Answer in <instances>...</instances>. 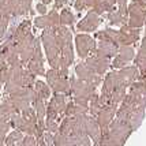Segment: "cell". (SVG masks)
Segmentation results:
<instances>
[{
	"instance_id": "1",
	"label": "cell",
	"mask_w": 146,
	"mask_h": 146,
	"mask_svg": "<svg viewBox=\"0 0 146 146\" xmlns=\"http://www.w3.org/2000/svg\"><path fill=\"white\" fill-rule=\"evenodd\" d=\"M138 78H139V72H138V68L135 66H130V67L126 66V67L119 68L113 72H109L108 75L105 76V79L102 81L100 97H102L105 101H108V97L115 89H119V88L128 89V86L134 81H137Z\"/></svg>"
},
{
	"instance_id": "2",
	"label": "cell",
	"mask_w": 146,
	"mask_h": 146,
	"mask_svg": "<svg viewBox=\"0 0 146 146\" xmlns=\"http://www.w3.org/2000/svg\"><path fill=\"white\" fill-rule=\"evenodd\" d=\"M53 37L60 49V68H68L74 63V45H72V33L67 26L59 25L52 27Z\"/></svg>"
},
{
	"instance_id": "3",
	"label": "cell",
	"mask_w": 146,
	"mask_h": 146,
	"mask_svg": "<svg viewBox=\"0 0 146 146\" xmlns=\"http://www.w3.org/2000/svg\"><path fill=\"white\" fill-rule=\"evenodd\" d=\"M97 88L90 83L81 81L75 76L70 78V93L74 96V102L82 107H88L90 100L94 97Z\"/></svg>"
},
{
	"instance_id": "4",
	"label": "cell",
	"mask_w": 146,
	"mask_h": 146,
	"mask_svg": "<svg viewBox=\"0 0 146 146\" xmlns=\"http://www.w3.org/2000/svg\"><path fill=\"white\" fill-rule=\"evenodd\" d=\"M46 81L49 89L53 90V93H62L66 96L71 94L68 68H51L46 71Z\"/></svg>"
},
{
	"instance_id": "5",
	"label": "cell",
	"mask_w": 146,
	"mask_h": 146,
	"mask_svg": "<svg viewBox=\"0 0 146 146\" xmlns=\"http://www.w3.org/2000/svg\"><path fill=\"white\" fill-rule=\"evenodd\" d=\"M41 41L44 45L48 63L51 64L52 68H60V49L53 37L52 29H44V32L41 34Z\"/></svg>"
},
{
	"instance_id": "6",
	"label": "cell",
	"mask_w": 146,
	"mask_h": 146,
	"mask_svg": "<svg viewBox=\"0 0 146 146\" xmlns=\"http://www.w3.org/2000/svg\"><path fill=\"white\" fill-rule=\"evenodd\" d=\"M146 21V0H131L127 8V25L141 29Z\"/></svg>"
},
{
	"instance_id": "7",
	"label": "cell",
	"mask_w": 146,
	"mask_h": 146,
	"mask_svg": "<svg viewBox=\"0 0 146 146\" xmlns=\"http://www.w3.org/2000/svg\"><path fill=\"white\" fill-rule=\"evenodd\" d=\"M36 92L33 89V86L29 88H22V89L17 90L10 94L8 100L13 102V105L17 108V111H22V109L30 107V104H33V101L36 100Z\"/></svg>"
},
{
	"instance_id": "8",
	"label": "cell",
	"mask_w": 146,
	"mask_h": 146,
	"mask_svg": "<svg viewBox=\"0 0 146 146\" xmlns=\"http://www.w3.org/2000/svg\"><path fill=\"white\" fill-rule=\"evenodd\" d=\"M29 71H32L34 75H44V57H42V51H41V42L40 40L36 38V44H34V52H33L30 60L25 66Z\"/></svg>"
},
{
	"instance_id": "9",
	"label": "cell",
	"mask_w": 146,
	"mask_h": 146,
	"mask_svg": "<svg viewBox=\"0 0 146 146\" xmlns=\"http://www.w3.org/2000/svg\"><path fill=\"white\" fill-rule=\"evenodd\" d=\"M96 40L93 37H90L89 34H76L75 36V48L78 56L86 59L90 56L96 49Z\"/></svg>"
},
{
	"instance_id": "10",
	"label": "cell",
	"mask_w": 146,
	"mask_h": 146,
	"mask_svg": "<svg viewBox=\"0 0 146 146\" xmlns=\"http://www.w3.org/2000/svg\"><path fill=\"white\" fill-rule=\"evenodd\" d=\"M66 108V94L62 93H55V96L51 98V101L46 107V120H56L59 115H62Z\"/></svg>"
},
{
	"instance_id": "11",
	"label": "cell",
	"mask_w": 146,
	"mask_h": 146,
	"mask_svg": "<svg viewBox=\"0 0 146 146\" xmlns=\"http://www.w3.org/2000/svg\"><path fill=\"white\" fill-rule=\"evenodd\" d=\"M75 75H76L78 79L85 81V82L90 83V85H93V86H96V88H97V86H100V83L102 82L101 75L96 74L90 67H88V66L85 64V62L75 66Z\"/></svg>"
},
{
	"instance_id": "12",
	"label": "cell",
	"mask_w": 146,
	"mask_h": 146,
	"mask_svg": "<svg viewBox=\"0 0 146 146\" xmlns=\"http://www.w3.org/2000/svg\"><path fill=\"white\" fill-rule=\"evenodd\" d=\"M134 57H135V52H134L133 46H130V45H121V46H119L117 53H116V56H115L113 62H112L111 66L113 67L115 70L123 68V67H126L133 60Z\"/></svg>"
},
{
	"instance_id": "13",
	"label": "cell",
	"mask_w": 146,
	"mask_h": 146,
	"mask_svg": "<svg viewBox=\"0 0 146 146\" xmlns=\"http://www.w3.org/2000/svg\"><path fill=\"white\" fill-rule=\"evenodd\" d=\"M139 40V29L128 26L127 23L121 25L119 30V46L121 45H131Z\"/></svg>"
},
{
	"instance_id": "14",
	"label": "cell",
	"mask_w": 146,
	"mask_h": 146,
	"mask_svg": "<svg viewBox=\"0 0 146 146\" xmlns=\"http://www.w3.org/2000/svg\"><path fill=\"white\" fill-rule=\"evenodd\" d=\"M85 64L90 67L92 70L94 71L96 74H98V75H104L108 68L111 67V63H109L108 59H104V57H100L97 56V55H90V56L86 57V62Z\"/></svg>"
},
{
	"instance_id": "15",
	"label": "cell",
	"mask_w": 146,
	"mask_h": 146,
	"mask_svg": "<svg viewBox=\"0 0 146 146\" xmlns=\"http://www.w3.org/2000/svg\"><path fill=\"white\" fill-rule=\"evenodd\" d=\"M59 25H60V18L55 10H52L49 14H44L34 19V26L38 29H52Z\"/></svg>"
},
{
	"instance_id": "16",
	"label": "cell",
	"mask_w": 146,
	"mask_h": 146,
	"mask_svg": "<svg viewBox=\"0 0 146 146\" xmlns=\"http://www.w3.org/2000/svg\"><path fill=\"white\" fill-rule=\"evenodd\" d=\"M101 23V19H100V15H97L96 13H93L92 10H89V13L86 14V17L76 25V29L78 32H93L96 30Z\"/></svg>"
},
{
	"instance_id": "17",
	"label": "cell",
	"mask_w": 146,
	"mask_h": 146,
	"mask_svg": "<svg viewBox=\"0 0 146 146\" xmlns=\"http://www.w3.org/2000/svg\"><path fill=\"white\" fill-rule=\"evenodd\" d=\"M117 49L119 46L113 42H109V41H100L98 44L96 45V49H94V55L100 57H104V59H111V57H115L116 53H117Z\"/></svg>"
},
{
	"instance_id": "18",
	"label": "cell",
	"mask_w": 146,
	"mask_h": 146,
	"mask_svg": "<svg viewBox=\"0 0 146 146\" xmlns=\"http://www.w3.org/2000/svg\"><path fill=\"white\" fill-rule=\"evenodd\" d=\"M116 109H117V105H113V104H105L102 107V109L97 113V123L100 124V127L105 128L108 126L113 115L116 113Z\"/></svg>"
},
{
	"instance_id": "19",
	"label": "cell",
	"mask_w": 146,
	"mask_h": 146,
	"mask_svg": "<svg viewBox=\"0 0 146 146\" xmlns=\"http://www.w3.org/2000/svg\"><path fill=\"white\" fill-rule=\"evenodd\" d=\"M115 3H116V0H98L94 4V7L92 8V11L96 13L97 15L107 14L115 8Z\"/></svg>"
},
{
	"instance_id": "20",
	"label": "cell",
	"mask_w": 146,
	"mask_h": 146,
	"mask_svg": "<svg viewBox=\"0 0 146 146\" xmlns=\"http://www.w3.org/2000/svg\"><path fill=\"white\" fill-rule=\"evenodd\" d=\"M33 89L36 92V96L40 97V98H42V100H48L49 96H51L49 86H48L46 83H44L42 81H36L34 85H33Z\"/></svg>"
},
{
	"instance_id": "21",
	"label": "cell",
	"mask_w": 146,
	"mask_h": 146,
	"mask_svg": "<svg viewBox=\"0 0 146 146\" xmlns=\"http://www.w3.org/2000/svg\"><path fill=\"white\" fill-rule=\"evenodd\" d=\"M86 111H88V107L78 105V104H75V102L72 101V102H68V104L66 105L63 115H66V116H76V115L86 113Z\"/></svg>"
},
{
	"instance_id": "22",
	"label": "cell",
	"mask_w": 146,
	"mask_h": 146,
	"mask_svg": "<svg viewBox=\"0 0 146 146\" xmlns=\"http://www.w3.org/2000/svg\"><path fill=\"white\" fill-rule=\"evenodd\" d=\"M107 19L109 21V23L113 26H121V25H124V23H127V19L123 18L120 14L117 13V10H115V8L112 11L107 13Z\"/></svg>"
},
{
	"instance_id": "23",
	"label": "cell",
	"mask_w": 146,
	"mask_h": 146,
	"mask_svg": "<svg viewBox=\"0 0 146 146\" xmlns=\"http://www.w3.org/2000/svg\"><path fill=\"white\" fill-rule=\"evenodd\" d=\"M33 105H34L36 115H37V120H42V119H44V116H45V112H46L45 100L40 98V97H36V100L33 101Z\"/></svg>"
},
{
	"instance_id": "24",
	"label": "cell",
	"mask_w": 146,
	"mask_h": 146,
	"mask_svg": "<svg viewBox=\"0 0 146 146\" xmlns=\"http://www.w3.org/2000/svg\"><path fill=\"white\" fill-rule=\"evenodd\" d=\"M59 18H60V25L63 26H71L75 22V17H74L72 11L68 10V8H63L60 15H59Z\"/></svg>"
},
{
	"instance_id": "25",
	"label": "cell",
	"mask_w": 146,
	"mask_h": 146,
	"mask_svg": "<svg viewBox=\"0 0 146 146\" xmlns=\"http://www.w3.org/2000/svg\"><path fill=\"white\" fill-rule=\"evenodd\" d=\"M97 1L98 0H75L74 6H75V10L82 11V10H86V8H93Z\"/></svg>"
},
{
	"instance_id": "26",
	"label": "cell",
	"mask_w": 146,
	"mask_h": 146,
	"mask_svg": "<svg viewBox=\"0 0 146 146\" xmlns=\"http://www.w3.org/2000/svg\"><path fill=\"white\" fill-rule=\"evenodd\" d=\"M117 3V13L120 14L124 19H127V8H128V0H116Z\"/></svg>"
},
{
	"instance_id": "27",
	"label": "cell",
	"mask_w": 146,
	"mask_h": 146,
	"mask_svg": "<svg viewBox=\"0 0 146 146\" xmlns=\"http://www.w3.org/2000/svg\"><path fill=\"white\" fill-rule=\"evenodd\" d=\"M8 21H10V18H8V17L0 15V40L3 38V36H4V34H6L7 26H8Z\"/></svg>"
},
{
	"instance_id": "28",
	"label": "cell",
	"mask_w": 146,
	"mask_h": 146,
	"mask_svg": "<svg viewBox=\"0 0 146 146\" xmlns=\"http://www.w3.org/2000/svg\"><path fill=\"white\" fill-rule=\"evenodd\" d=\"M22 141V134H21V131H14V133H11L10 135H8V138H7V143H13V145H15L17 142H21Z\"/></svg>"
},
{
	"instance_id": "29",
	"label": "cell",
	"mask_w": 146,
	"mask_h": 146,
	"mask_svg": "<svg viewBox=\"0 0 146 146\" xmlns=\"http://www.w3.org/2000/svg\"><path fill=\"white\" fill-rule=\"evenodd\" d=\"M68 4V0H55L53 3V10H60V8H64V6Z\"/></svg>"
},
{
	"instance_id": "30",
	"label": "cell",
	"mask_w": 146,
	"mask_h": 146,
	"mask_svg": "<svg viewBox=\"0 0 146 146\" xmlns=\"http://www.w3.org/2000/svg\"><path fill=\"white\" fill-rule=\"evenodd\" d=\"M36 8H37V11L41 14V15L46 14V4H42V3H40V4H37V7H36Z\"/></svg>"
},
{
	"instance_id": "31",
	"label": "cell",
	"mask_w": 146,
	"mask_h": 146,
	"mask_svg": "<svg viewBox=\"0 0 146 146\" xmlns=\"http://www.w3.org/2000/svg\"><path fill=\"white\" fill-rule=\"evenodd\" d=\"M40 1H41L42 4H49V3H51L52 0H40Z\"/></svg>"
},
{
	"instance_id": "32",
	"label": "cell",
	"mask_w": 146,
	"mask_h": 146,
	"mask_svg": "<svg viewBox=\"0 0 146 146\" xmlns=\"http://www.w3.org/2000/svg\"><path fill=\"white\" fill-rule=\"evenodd\" d=\"M37 146H45V145H44V142H42V139H40V141H38Z\"/></svg>"
},
{
	"instance_id": "33",
	"label": "cell",
	"mask_w": 146,
	"mask_h": 146,
	"mask_svg": "<svg viewBox=\"0 0 146 146\" xmlns=\"http://www.w3.org/2000/svg\"><path fill=\"white\" fill-rule=\"evenodd\" d=\"M6 146H15V145H13V143H7Z\"/></svg>"
},
{
	"instance_id": "34",
	"label": "cell",
	"mask_w": 146,
	"mask_h": 146,
	"mask_svg": "<svg viewBox=\"0 0 146 146\" xmlns=\"http://www.w3.org/2000/svg\"><path fill=\"white\" fill-rule=\"evenodd\" d=\"M0 90H1V82H0Z\"/></svg>"
}]
</instances>
